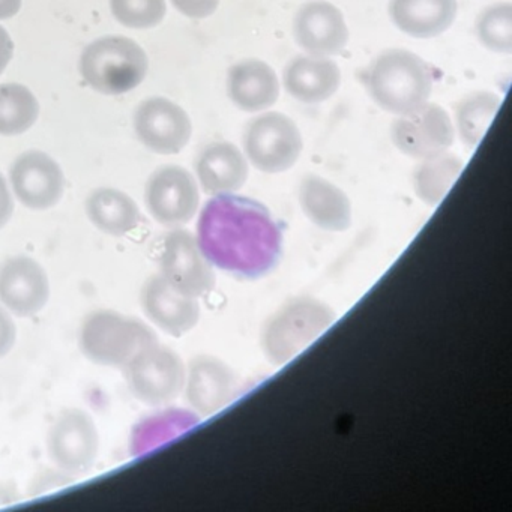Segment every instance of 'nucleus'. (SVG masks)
<instances>
[{
	"label": "nucleus",
	"instance_id": "obj_1",
	"mask_svg": "<svg viewBox=\"0 0 512 512\" xmlns=\"http://www.w3.org/2000/svg\"><path fill=\"white\" fill-rule=\"evenodd\" d=\"M197 242L214 268L259 280L277 266L283 232L263 203L238 194L212 196L197 221Z\"/></svg>",
	"mask_w": 512,
	"mask_h": 512
},
{
	"label": "nucleus",
	"instance_id": "obj_2",
	"mask_svg": "<svg viewBox=\"0 0 512 512\" xmlns=\"http://www.w3.org/2000/svg\"><path fill=\"white\" fill-rule=\"evenodd\" d=\"M337 320L331 305L314 296L284 302L263 323L260 349L269 364L283 367L298 358Z\"/></svg>",
	"mask_w": 512,
	"mask_h": 512
},
{
	"label": "nucleus",
	"instance_id": "obj_3",
	"mask_svg": "<svg viewBox=\"0 0 512 512\" xmlns=\"http://www.w3.org/2000/svg\"><path fill=\"white\" fill-rule=\"evenodd\" d=\"M433 86V73L427 62L406 49L385 50L368 68V94L391 115H406L427 103Z\"/></svg>",
	"mask_w": 512,
	"mask_h": 512
},
{
	"label": "nucleus",
	"instance_id": "obj_4",
	"mask_svg": "<svg viewBox=\"0 0 512 512\" xmlns=\"http://www.w3.org/2000/svg\"><path fill=\"white\" fill-rule=\"evenodd\" d=\"M154 329L115 310H95L83 319L79 329V347L92 364L124 368L140 350L155 343Z\"/></svg>",
	"mask_w": 512,
	"mask_h": 512
},
{
	"label": "nucleus",
	"instance_id": "obj_5",
	"mask_svg": "<svg viewBox=\"0 0 512 512\" xmlns=\"http://www.w3.org/2000/svg\"><path fill=\"white\" fill-rule=\"evenodd\" d=\"M145 50L125 37H103L83 50L80 73L85 82L104 95L136 89L148 74Z\"/></svg>",
	"mask_w": 512,
	"mask_h": 512
},
{
	"label": "nucleus",
	"instance_id": "obj_6",
	"mask_svg": "<svg viewBox=\"0 0 512 512\" xmlns=\"http://www.w3.org/2000/svg\"><path fill=\"white\" fill-rule=\"evenodd\" d=\"M184 359L160 341L140 350L122 370L131 395L149 407H163L184 391Z\"/></svg>",
	"mask_w": 512,
	"mask_h": 512
},
{
	"label": "nucleus",
	"instance_id": "obj_7",
	"mask_svg": "<svg viewBox=\"0 0 512 512\" xmlns=\"http://www.w3.org/2000/svg\"><path fill=\"white\" fill-rule=\"evenodd\" d=\"M242 145L248 163L266 175L289 172L304 151L298 125L280 112H266L251 119Z\"/></svg>",
	"mask_w": 512,
	"mask_h": 512
},
{
	"label": "nucleus",
	"instance_id": "obj_8",
	"mask_svg": "<svg viewBox=\"0 0 512 512\" xmlns=\"http://www.w3.org/2000/svg\"><path fill=\"white\" fill-rule=\"evenodd\" d=\"M47 455L68 475L91 472L100 455L101 437L91 413L80 407L62 410L47 431Z\"/></svg>",
	"mask_w": 512,
	"mask_h": 512
},
{
	"label": "nucleus",
	"instance_id": "obj_9",
	"mask_svg": "<svg viewBox=\"0 0 512 512\" xmlns=\"http://www.w3.org/2000/svg\"><path fill=\"white\" fill-rule=\"evenodd\" d=\"M145 203L151 217L167 229H181L200 209L197 179L181 166H163L149 176Z\"/></svg>",
	"mask_w": 512,
	"mask_h": 512
},
{
	"label": "nucleus",
	"instance_id": "obj_10",
	"mask_svg": "<svg viewBox=\"0 0 512 512\" xmlns=\"http://www.w3.org/2000/svg\"><path fill=\"white\" fill-rule=\"evenodd\" d=\"M160 274L179 292L200 299L217 284V274L197 242L185 229H172L161 244Z\"/></svg>",
	"mask_w": 512,
	"mask_h": 512
},
{
	"label": "nucleus",
	"instance_id": "obj_11",
	"mask_svg": "<svg viewBox=\"0 0 512 512\" xmlns=\"http://www.w3.org/2000/svg\"><path fill=\"white\" fill-rule=\"evenodd\" d=\"M391 140L401 154L421 161L448 152L454 145L455 128L443 107L427 101L394 119Z\"/></svg>",
	"mask_w": 512,
	"mask_h": 512
},
{
	"label": "nucleus",
	"instance_id": "obj_12",
	"mask_svg": "<svg viewBox=\"0 0 512 512\" xmlns=\"http://www.w3.org/2000/svg\"><path fill=\"white\" fill-rule=\"evenodd\" d=\"M52 286L46 268L25 254L0 263V305L13 316L32 317L49 304Z\"/></svg>",
	"mask_w": 512,
	"mask_h": 512
},
{
	"label": "nucleus",
	"instance_id": "obj_13",
	"mask_svg": "<svg viewBox=\"0 0 512 512\" xmlns=\"http://www.w3.org/2000/svg\"><path fill=\"white\" fill-rule=\"evenodd\" d=\"M293 38L307 55L335 58L349 44V28L340 8L328 0H310L293 17Z\"/></svg>",
	"mask_w": 512,
	"mask_h": 512
},
{
	"label": "nucleus",
	"instance_id": "obj_14",
	"mask_svg": "<svg viewBox=\"0 0 512 512\" xmlns=\"http://www.w3.org/2000/svg\"><path fill=\"white\" fill-rule=\"evenodd\" d=\"M238 376L223 359L214 355H197L185 368L184 394L190 409L199 416L220 412L235 398Z\"/></svg>",
	"mask_w": 512,
	"mask_h": 512
},
{
	"label": "nucleus",
	"instance_id": "obj_15",
	"mask_svg": "<svg viewBox=\"0 0 512 512\" xmlns=\"http://www.w3.org/2000/svg\"><path fill=\"white\" fill-rule=\"evenodd\" d=\"M134 128L140 142L160 155L179 154L188 145L193 133L190 116L167 98L154 97L143 101L134 115Z\"/></svg>",
	"mask_w": 512,
	"mask_h": 512
},
{
	"label": "nucleus",
	"instance_id": "obj_16",
	"mask_svg": "<svg viewBox=\"0 0 512 512\" xmlns=\"http://www.w3.org/2000/svg\"><path fill=\"white\" fill-rule=\"evenodd\" d=\"M14 196L31 211L55 208L65 191L61 166L50 155L29 151L20 155L10 169Z\"/></svg>",
	"mask_w": 512,
	"mask_h": 512
},
{
	"label": "nucleus",
	"instance_id": "obj_17",
	"mask_svg": "<svg viewBox=\"0 0 512 512\" xmlns=\"http://www.w3.org/2000/svg\"><path fill=\"white\" fill-rule=\"evenodd\" d=\"M140 307L155 328L175 338L190 334L202 316L199 299L179 292L161 274L152 275L143 284Z\"/></svg>",
	"mask_w": 512,
	"mask_h": 512
},
{
	"label": "nucleus",
	"instance_id": "obj_18",
	"mask_svg": "<svg viewBox=\"0 0 512 512\" xmlns=\"http://www.w3.org/2000/svg\"><path fill=\"white\" fill-rule=\"evenodd\" d=\"M298 203L304 217L323 232L344 233L352 227V200L346 191L323 176L302 178Z\"/></svg>",
	"mask_w": 512,
	"mask_h": 512
},
{
	"label": "nucleus",
	"instance_id": "obj_19",
	"mask_svg": "<svg viewBox=\"0 0 512 512\" xmlns=\"http://www.w3.org/2000/svg\"><path fill=\"white\" fill-rule=\"evenodd\" d=\"M227 95L245 113H262L277 104L281 86L271 65L260 59H244L227 71Z\"/></svg>",
	"mask_w": 512,
	"mask_h": 512
},
{
	"label": "nucleus",
	"instance_id": "obj_20",
	"mask_svg": "<svg viewBox=\"0 0 512 512\" xmlns=\"http://www.w3.org/2000/svg\"><path fill=\"white\" fill-rule=\"evenodd\" d=\"M196 176L197 184L211 196L236 194L250 178V163L233 143L214 142L197 157Z\"/></svg>",
	"mask_w": 512,
	"mask_h": 512
},
{
	"label": "nucleus",
	"instance_id": "obj_21",
	"mask_svg": "<svg viewBox=\"0 0 512 512\" xmlns=\"http://www.w3.org/2000/svg\"><path fill=\"white\" fill-rule=\"evenodd\" d=\"M283 85L287 94L299 103H325L340 89L341 70L331 58L295 56L284 68Z\"/></svg>",
	"mask_w": 512,
	"mask_h": 512
},
{
	"label": "nucleus",
	"instance_id": "obj_22",
	"mask_svg": "<svg viewBox=\"0 0 512 512\" xmlns=\"http://www.w3.org/2000/svg\"><path fill=\"white\" fill-rule=\"evenodd\" d=\"M389 17L398 31L415 40L440 37L454 25L457 0H389Z\"/></svg>",
	"mask_w": 512,
	"mask_h": 512
},
{
	"label": "nucleus",
	"instance_id": "obj_23",
	"mask_svg": "<svg viewBox=\"0 0 512 512\" xmlns=\"http://www.w3.org/2000/svg\"><path fill=\"white\" fill-rule=\"evenodd\" d=\"M86 217L95 229L113 238L134 232L142 221L137 203L124 191L116 188H97L85 203Z\"/></svg>",
	"mask_w": 512,
	"mask_h": 512
},
{
	"label": "nucleus",
	"instance_id": "obj_24",
	"mask_svg": "<svg viewBox=\"0 0 512 512\" xmlns=\"http://www.w3.org/2000/svg\"><path fill=\"white\" fill-rule=\"evenodd\" d=\"M197 413L193 410L175 407H158L157 412L149 413L143 418L137 419L130 431L128 449L133 457L149 454L154 449L160 448L169 440L175 439L179 434L185 433L199 422Z\"/></svg>",
	"mask_w": 512,
	"mask_h": 512
},
{
	"label": "nucleus",
	"instance_id": "obj_25",
	"mask_svg": "<svg viewBox=\"0 0 512 512\" xmlns=\"http://www.w3.org/2000/svg\"><path fill=\"white\" fill-rule=\"evenodd\" d=\"M464 169V161L451 152L421 160L413 172L412 184L415 196L424 205L437 206L454 187Z\"/></svg>",
	"mask_w": 512,
	"mask_h": 512
},
{
	"label": "nucleus",
	"instance_id": "obj_26",
	"mask_svg": "<svg viewBox=\"0 0 512 512\" xmlns=\"http://www.w3.org/2000/svg\"><path fill=\"white\" fill-rule=\"evenodd\" d=\"M502 100L490 91L472 92L455 106V127L467 148H478L499 112Z\"/></svg>",
	"mask_w": 512,
	"mask_h": 512
},
{
	"label": "nucleus",
	"instance_id": "obj_27",
	"mask_svg": "<svg viewBox=\"0 0 512 512\" xmlns=\"http://www.w3.org/2000/svg\"><path fill=\"white\" fill-rule=\"evenodd\" d=\"M40 104L26 86L8 83L0 86V134L19 136L37 122Z\"/></svg>",
	"mask_w": 512,
	"mask_h": 512
},
{
	"label": "nucleus",
	"instance_id": "obj_28",
	"mask_svg": "<svg viewBox=\"0 0 512 512\" xmlns=\"http://www.w3.org/2000/svg\"><path fill=\"white\" fill-rule=\"evenodd\" d=\"M476 38L479 43L493 53H512V5L497 2L484 8L475 23Z\"/></svg>",
	"mask_w": 512,
	"mask_h": 512
},
{
	"label": "nucleus",
	"instance_id": "obj_29",
	"mask_svg": "<svg viewBox=\"0 0 512 512\" xmlns=\"http://www.w3.org/2000/svg\"><path fill=\"white\" fill-rule=\"evenodd\" d=\"M113 16L131 29H151L166 16V0H110Z\"/></svg>",
	"mask_w": 512,
	"mask_h": 512
},
{
	"label": "nucleus",
	"instance_id": "obj_30",
	"mask_svg": "<svg viewBox=\"0 0 512 512\" xmlns=\"http://www.w3.org/2000/svg\"><path fill=\"white\" fill-rule=\"evenodd\" d=\"M221 0H172L173 7L190 19L202 20L211 17L220 7Z\"/></svg>",
	"mask_w": 512,
	"mask_h": 512
},
{
	"label": "nucleus",
	"instance_id": "obj_31",
	"mask_svg": "<svg viewBox=\"0 0 512 512\" xmlns=\"http://www.w3.org/2000/svg\"><path fill=\"white\" fill-rule=\"evenodd\" d=\"M17 343V323L13 314L0 305V359L7 358Z\"/></svg>",
	"mask_w": 512,
	"mask_h": 512
},
{
	"label": "nucleus",
	"instance_id": "obj_32",
	"mask_svg": "<svg viewBox=\"0 0 512 512\" xmlns=\"http://www.w3.org/2000/svg\"><path fill=\"white\" fill-rule=\"evenodd\" d=\"M74 481L73 476L68 475V473L62 472L56 467V470H47V472L41 473L40 476H37L34 484L31 485V493L32 496H40L44 491L49 490V488L53 487H65V485H70L71 482Z\"/></svg>",
	"mask_w": 512,
	"mask_h": 512
},
{
	"label": "nucleus",
	"instance_id": "obj_33",
	"mask_svg": "<svg viewBox=\"0 0 512 512\" xmlns=\"http://www.w3.org/2000/svg\"><path fill=\"white\" fill-rule=\"evenodd\" d=\"M14 215V199L4 176L0 175V230L10 224Z\"/></svg>",
	"mask_w": 512,
	"mask_h": 512
},
{
	"label": "nucleus",
	"instance_id": "obj_34",
	"mask_svg": "<svg viewBox=\"0 0 512 512\" xmlns=\"http://www.w3.org/2000/svg\"><path fill=\"white\" fill-rule=\"evenodd\" d=\"M13 52V40H11L10 34L0 26V74L4 73L5 68L10 64Z\"/></svg>",
	"mask_w": 512,
	"mask_h": 512
},
{
	"label": "nucleus",
	"instance_id": "obj_35",
	"mask_svg": "<svg viewBox=\"0 0 512 512\" xmlns=\"http://www.w3.org/2000/svg\"><path fill=\"white\" fill-rule=\"evenodd\" d=\"M20 493L16 485L0 482V506L10 505V503L20 500Z\"/></svg>",
	"mask_w": 512,
	"mask_h": 512
},
{
	"label": "nucleus",
	"instance_id": "obj_36",
	"mask_svg": "<svg viewBox=\"0 0 512 512\" xmlns=\"http://www.w3.org/2000/svg\"><path fill=\"white\" fill-rule=\"evenodd\" d=\"M22 8V0H0V20L11 19Z\"/></svg>",
	"mask_w": 512,
	"mask_h": 512
}]
</instances>
